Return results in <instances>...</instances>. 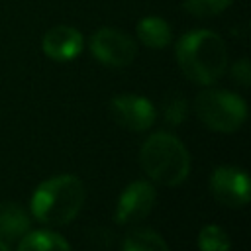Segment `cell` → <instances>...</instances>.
<instances>
[{
  "label": "cell",
  "instance_id": "obj_16",
  "mask_svg": "<svg viewBox=\"0 0 251 251\" xmlns=\"http://www.w3.org/2000/svg\"><path fill=\"white\" fill-rule=\"evenodd\" d=\"M186 100L180 94H173L165 104V122L169 126H180L186 120Z\"/></svg>",
  "mask_w": 251,
  "mask_h": 251
},
{
  "label": "cell",
  "instance_id": "obj_5",
  "mask_svg": "<svg viewBox=\"0 0 251 251\" xmlns=\"http://www.w3.org/2000/svg\"><path fill=\"white\" fill-rule=\"evenodd\" d=\"M92 57L112 69H122L133 63L137 55V43L131 35L116 27H100L88 39Z\"/></svg>",
  "mask_w": 251,
  "mask_h": 251
},
{
  "label": "cell",
  "instance_id": "obj_9",
  "mask_svg": "<svg viewBox=\"0 0 251 251\" xmlns=\"http://www.w3.org/2000/svg\"><path fill=\"white\" fill-rule=\"evenodd\" d=\"M82 47H84L82 33L76 27L65 25V24H59V25H53L51 29H47L41 39L43 53L49 59L59 61V63L76 59L82 53Z\"/></svg>",
  "mask_w": 251,
  "mask_h": 251
},
{
  "label": "cell",
  "instance_id": "obj_15",
  "mask_svg": "<svg viewBox=\"0 0 251 251\" xmlns=\"http://www.w3.org/2000/svg\"><path fill=\"white\" fill-rule=\"evenodd\" d=\"M233 0H184V10L196 18H214L226 12Z\"/></svg>",
  "mask_w": 251,
  "mask_h": 251
},
{
  "label": "cell",
  "instance_id": "obj_2",
  "mask_svg": "<svg viewBox=\"0 0 251 251\" xmlns=\"http://www.w3.org/2000/svg\"><path fill=\"white\" fill-rule=\"evenodd\" d=\"M84 204V184L75 175H55L37 184L31 194V216L45 226L71 224Z\"/></svg>",
  "mask_w": 251,
  "mask_h": 251
},
{
  "label": "cell",
  "instance_id": "obj_18",
  "mask_svg": "<svg viewBox=\"0 0 251 251\" xmlns=\"http://www.w3.org/2000/svg\"><path fill=\"white\" fill-rule=\"evenodd\" d=\"M0 251H10V247H8V245H6L2 239H0Z\"/></svg>",
  "mask_w": 251,
  "mask_h": 251
},
{
  "label": "cell",
  "instance_id": "obj_3",
  "mask_svg": "<svg viewBox=\"0 0 251 251\" xmlns=\"http://www.w3.org/2000/svg\"><path fill=\"white\" fill-rule=\"evenodd\" d=\"M139 165L153 182L178 186L190 173V153L176 135L157 131L143 141L139 149Z\"/></svg>",
  "mask_w": 251,
  "mask_h": 251
},
{
  "label": "cell",
  "instance_id": "obj_17",
  "mask_svg": "<svg viewBox=\"0 0 251 251\" xmlns=\"http://www.w3.org/2000/svg\"><path fill=\"white\" fill-rule=\"evenodd\" d=\"M231 76H233V80H235L237 84H241V86H245V88L251 84V67H249L247 57H243V59H239V61L233 63V67H231Z\"/></svg>",
  "mask_w": 251,
  "mask_h": 251
},
{
  "label": "cell",
  "instance_id": "obj_11",
  "mask_svg": "<svg viewBox=\"0 0 251 251\" xmlns=\"http://www.w3.org/2000/svg\"><path fill=\"white\" fill-rule=\"evenodd\" d=\"M137 39L149 49H165L173 41V29L161 16H145L135 27Z\"/></svg>",
  "mask_w": 251,
  "mask_h": 251
},
{
  "label": "cell",
  "instance_id": "obj_6",
  "mask_svg": "<svg viewBox=\"0 0 251 251\" xmlns=\"http://www.w3.org/2000/svg\"><path fill=\"white\" fill-rule=\"evenodd\" d=\"M210 192L226 208H245L251 198L249 176L243 169L222 165L216 167L210 176Z\"/></svg>",
  "mask_w": 251,
  "mask_h": 251
},
{
  "label": "cell",
  "instance_id": "obj_4",
  "mask_svg": "<svg viewBox=\"0 0 251 251\" xmlns=\"http://www.w3.org/2000/svg\"><path fill=\"white\" fill-rule=\"evenodd\" d=\"M194 112L198 120L212 131L233 133L247 120L245 100L224 88H204L194 98Z\"/></svg>",
  "mask_w": 251,
  "mask_h": 251
},
{
  "label": "cell",
  "instance_id": "obj_1",
  "mask_svg": "<svg viewBox=\"0 0 251 251\" xmlns=\"http://www.w3.org/2000/svg\"><path fill=\"white\" fill-rule=\"evenodd\" d=\"M176 63L182 75L200 86L218 82L227 69V49L220 33L192 29L176 41Z\"/></svg>",
  "mask_w": 251,
  "mask_h": 251
},
{
  "label": "cell",
  "instance_id": "obj_7",
  "mask_svg": "<svg viewBox=\"0 0 251 251\" xmlns=\"http://www.w3.org/2000/svg\"><path fill=\"white\" fill-rule=\"evenodd\" d=\"M110 114L114 122L129 131H147L157 118V110L149 98L126 92L118 94L110 102Z\"/></svg>",
  "mask_w": 251,
  "mask_h": 251
},
{
  "label": "cell",
  "instance_id": "obj_13",
  "mask_svg": "<svg viewBox=\"0 0 251 251\" xmlns=\"http://www.w3.org/2000/svg\"><path fill=\"white\" fill-rule=\"evenodd\" d=\"M122 251H169V245L157 231L141 227L126 235Z\"/></svg>",
  "mask_w": 251,
  "mask_h": 251
},
{
  "label": "cell",
  "instance_id": "obj_12",
  "mask_svg": "<svg viewBox=\"0 0 251 251\" xmlns=\"http://www.w3.org/2000/svg\"><path fill=\"white\" fill-rule=\"evenodd\" d=\"M18 251H73L69 241L49 229L27 231L18 245Z\"/></svg>",
  "mask_w": 251,
  "mask_h": 251
},
{
  "label": "cell",
  "instance_id": "obj_10",
  "mask_svg": "<svg viewBox=\"0 0 251 251\" xmlns=\"http://www.w3.org/2000/svg\"><path fill=\"white\" fill-rule=\"evenodd\" d=\"M31 227V218L27 212L14 204V202H4L0 206V239L4 241H16L22 239Z\"/></svg>",
  "mask_w": 251,
  "mask_h": 251
},
{
  "label": "cell",
  "instance_id": "obj_8",
  "mask_svg": "<svg viewBox=\"0 0 251 251\" xmlns=\"http://www.w3.org/2000/svg\"><path fill=\"white\" fill-rule=\"evenodd\" d=\"M155 202H157L155 186L149 180H133L122 190L116 202L114 220L118 226L135 224L149 216Z\"/></svg>",
  "mask_w": 251,
  "mask_h": 251
},
{
  "label": "cell",
  "instance_id": "obj_14",
  "mask_svg": "<svg viewBox=\"0 0 251 251\" xmlns=\"http://www.w3.org/2000/svg\"><path fill=\"white\" fill-rule=\"evenodd\" d=\"M198 249L200 251H229L231 239L224 227L210 224V226H204L198 233Z\"/></svg>",
  "mask_w": 251,
  "mask_h": 251
}]
</instances>
